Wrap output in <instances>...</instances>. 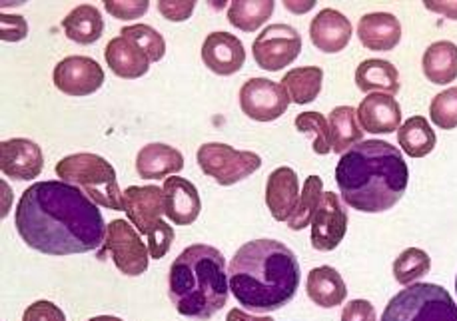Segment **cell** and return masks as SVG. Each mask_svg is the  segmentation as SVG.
Here are the masks:
<instances>
[{
	"label": "cell",
	"instance_id": "6da1fadb",
	"mask_svg": "<svg viewBox=\"0 0 457 321\" xmlns=\"http://www.w3.org/2000/svg\"><path fill=\"white\" fill-rule=\"evenodd\" d=\"M14 226L29 248L46 256L100 250L108 230L95 202L62 180L37 182L24 190Z\"/></svg>",
	"mask_w": 457,
	"mask_h": 321
},
{
	"label": "cell",
	"instance_id": "7a4b0ae2",
	"mask_svg": "<svg viewBox=\"0 0 457 321\" xmlns=\"http://www.w3.org/2000/svg\"><path fill=\"white\" fill-rule=\"evenodd\" d=\"M336 184L350 208L382 214L403 198L410 168L402 152L389 142L361 140L337 160Z\"/></svg>",
	"mask_w": 457,
	"mask_h": 321
},
{
	"label": "cell",
	"instance_id": "3957f363",
	"mask_svg": "<svg viewBox=\"0 0 457 321\" xmlns=\"http://www.w3.org/2000/svg\"><path fill=\"white\" fill-rule=\"evenodd\" d=\"M234 298L250 314H272L287 306L300 287L298 256L278 240L246 242L228 266Z\"/></svg>",
	"mask_w": 457,
	"mask_h": 321
},
{
	"label": "cell",
	"instance_id": "277c9868",
	"mask_svg": "<svg viewBox=\"0 0 457 321\" xmlns=\"http://www.w3.org/2000/svg\"><path fill=\"white\" fill-rule=\"evenodd\" d=\"M228 282L226 258L214 246L194 243L180 251L168 272V295L184 317L208 321L226 306Z\"/></svg>",
	"mask_w": 457,
	"mask_h": 321
},
{
	"label": "cell",
	"instance_id": "5b68a950",
	"mask_svg": "<svg viewBox=\"0 0 457 321\" xmlns=\"http://www.w3.org/2000/svg\"><path fill=\"white\" fill-rule=\"evenodd\" d=\"M54 172L58 180L82 190L96 206L114 210V212L124 210V192L118 185L116 170L106 158L92 154V152H79V154L62 158L54 166Z\"/></svg>",
	"mask_w": 457,
	"mask_h": 321
},
{
	"label": "cell",
	"instance_id": "8992f818",
	"mask_svg": "<svg viewBox=\"0 0 457 321\" xmlns=\"http://www.w3.org/2000/svg\"><path fill=\"white\" fill-rule=\"evenodd\" d=\"M379 321H457V303L437 284H411L395 293Z\"/></svg>",
	"mask_w": 457,
	"mask_h": 321
},
{
	"label": "cell",
	"instance_id": "52a82bcc",
	"mask_svg": "<svg viewBox=\"0 0 457 321\" xmlns=\"http://www.w3.org/2000/svg\"><path fill=\"white\" fill-rule=\"evenodd\" d=\"M200 170L220 185H234L260 170L262 158L256 152L234 150L222 142L202 144L196 152Z\"/></svg>",
	"mask_w": 457,
	"mask_h": 321
},
{
	"label": "cell",
	"instance_id": "ba28073f",
	"mask_svg": "<svg viewBox=\"0 0 457 321\" xmlns=\"http://www.w3.org/2000/svg\"><path fill=\"white\" fill-rule=\"evenodd\" d=\"M98 259L112 258L118 272L129 277H138L148 269L150 251L144 243L137 227L126 219H112L108 224L106 240L98 250Z\"/></svg>",
	"mask_w": 457,
	"mask_h": 321
},
{
	"label": "cell",
	"instance_id": "9c48e42d",
	"mask_svg": "<svg viewBox=\"0 0 457 321\" xmlns=\"http://www.w3.org/2000/svg\"><path fill=\"white\" fill-rule=\"evenodd\" d=\"M302 53V35L290 24H270L252 45L253 61L262 70L280 72Z\"/></svg>",
	"mask_w": 457,
	"mask_h": 321
},
{
	"label": "cell",
	"instance_id": "30bf717a",
	"mask_svg": "<svg viewBox=\"0 0 457 321\" xmlns=\"http://www.w3.org/2000/svg\"><path fill=\"white\" fill-rule=\"evenodd\" d=\"M290 96L282 84L268 78H250L240 88V108L250 120L274 122L286 114Z\"/></svg>",
	"mask_w": 457,
	"mask_h": 321
},
{
	"label": "cell",
	"instance_id": "8fae6325",
	"mask_svg": "<svg viewBox=\"0 0 457 321\" xmlns=\"http://www.w3.org/2000/svg\"><path fill=\"white\" fill-rule=\"evenodd\" d=\"M53 82L66 96H90L103 88L104 70L90 56H66L54 66Z\"/></svg>",
	"mask_w": 457,
	"mask_h": 321
},
{
	"label": "cell",
	"instance_id": "7c38bea8",
	"mask_svg": "<svg viewBox=\"0 0 457 321\" xmlns=\"http://www.w3.org/2000/svg\"><path fill=\"white\" fill-rule=\"evenodd\" d=\"M348 210L334 192L321 193L320 208L312 219V248L316 251H334L348 232Z\"/></svg>",
	"mask_w": 457,
	"mask_h": 321
},
{
	"label": "cell",
	"instance_id": "4fadbf2b",
	"mask_svg": "<svg viewBox=\"0 0 457 321\" xmlns=\"http://www.w3.org/2000/svg\"><path fill=\"white\" fill-rule=\"evenodd\" d=\"M122 206L138 234L150 235L166 216L164 190L158 185H129L122 193Z\"/></svg>",
	"mask_w": 457,
	"mask_h": 321
},
{
	"label": "cell",
	"instance_id": "5bb4252c",
	"mask_svg": "<svg viewBox=\"0 0 457 321\" xmlns=\"http://www.w3.org/2000/svg\"><path fill=\"white\" fill-rule=\"evenodd\" d=\"M0 170L12 180H35L45 170V154L37 142L11 138L0 144Z\"/></svg>",
	"mask_w": 457,
	"mask_h": 321
},
{
	"label": "cell",
	"instance_id": "9a60e30c",
	"mask_svg": "<svg viewBox=\"0 0 457 321\" xmlns=\"http://www.w3.org/2000/svg\"><path fill=\"white\" fill-rule=\"evenodd\" d=\"M202 62L218 76H232L246 62L242 40L230 32H210L202 45Z\"/></svg>",
	"mask_w": 457,
	"mask_h": 321
},
{
	"label": "cell",
	"instance_id": "2e32d148",
	"mask_svg": "<svg viewBox=\"0 0 457 321\" xmlns=\"http://www.w3.org/2000/svg\"><path fill=\"white\" fill-rule=\"evenodd\" d=\"M353 35L352 22L336 8H324L310 22V40L326 54H337L350 45Z\"/></svg>",
	"mask_w": 457,
	"mask_h": 321
},
{
	"label": "cell",
	"instance_id": "e0dca14e",
	"mask_svg": "<svg viewBox=\"0 0 457 321\" xmlns=\"http://www.w3.org/2000/svg\"><path fill=\"white\" fill-rule=\"evenodd\" d=\"M302 196L298 174L292 168L282 166L268 176L266 182V206L278 222H287L298 208Z\"/></svg>",
	"mask_w": 457,
	"mask_h": 321
},
{
	"label": "cell",
	"instance_id": "ac0fdd59",
	"mask_svg": "<svg viewBox=\"0 0 457 321\" xmlns=\"http://www.w3.org/2000/svg\"><path fill=\"white\" fill-rule=\"evenodd\" d=\"M358 110V122L368 134H392L402 126V106L389 95H368Z\"/></svg>",
	"mask_w": 457,
	"mask_h": 321
},
{
	"label": "cell",
	"instance_id": "d6986e66",
	"mask_svg": "<svg viewBox=\"0 0 457 321\" xmlns=\"http://www.w3.org/2000/svg\"><path fill=\"white\" fill-rule=\"evenodd\" d=\"M166 198V218L176 226H192L196 222L202 210V200L198 188L190 180L180 176H170L164 180Z\"/></svg>",
	"mask_w": 457,
	"mask_h": 321
},
{
	"label": "cell",
	"instance_id": "ffe728a7",
	"mask_svg": "<svg viewBox=\"0 0 457 321\" xmlns=\"http://www.w3.org/2000/svg\"><path fill=\"white\" fill-rule=\"evenodd\" d=\"M358 38L368 50L389 53L400 45L402 24L392 12L363 14L358 22Z\"/></svg>",
	"mask_w": 457,
	"mask_h": 321
},
{
	"label": "cell",
	"instance_id": "44dd1931",
	"mask_svg": "<svg viewBox=\"0 0 457 321\" xmlns=\"http://www.w3.org/2000/svg\"><path fill=\"white\" fill-rule=\"evenodd\" d=\"M184 168L180 150L162 142H152L142 146L137 156V172L142 180H166Z\"/></svg>",
	"mask_w": 457,
	"mask_h": 321
},
{
	"label": "cell",
	"instance_id": "7402d4cb",
	"mask_svg": "<svg viewBox=\"0 0 457 321\" xmlns=\"http://www.w3.org/2000/svg\"><path fill=\"white\" fill-rule=\"evenodd\" d=\"M104 58L108 69L124 80H137L150 70V58L146 53L124 37H116L108 42Z\"/></svg>",
	"mask_w": 457,
	"mask_h": 321
},
{
	"label": "cell",
	"instance_id": "603a6c76",
	"mask_svg": "<svg viewBox=\"0 0 457 321\" xmlns=\"http://www.w3.org/2000/svg\"><path fill=\"white\" fill-rule=\"evenodd\" d=\"M306 293L318 308L332 309V308L342 306L345 301L348 285H345L342 274L337 272L336 268L320 266L308 274Z\"/></svg>",
	"mask_w": 457,
	"mask_h": 321
},
{
	"label": "cell",
	"instance_id": "cb8c5ba5",
	"mask_svg": "<svg viewBox=\"0 0 457 321\" xmlns=\"http://www.w3.org/2000/svg\"><path fill=\"white\" fill-rule=\"evenodd\" d=\"M355 86L366 95L379 92V95L395 96L400 92V72L392 62L370 58L355 69Z\"/></svg>",
	"mask_w": 457,
	"mask_h": 321
},
{
	"label": "cell",
	"instance_id": "d4e9b609",
	"mask_svg": "<svg viewBox=\"0 0 457 321\" xmlns=\"http://www.w3.org/2000/svg\"><path fill=\"white\" fill-rule=\"evenodd\" d=\"M423 76L437 86L457 80V45L450 40H437L429 45L421 56Z\"/></svg>",
	"mask_w": 457,
	"mask_h": 321
},
{
	"label": "cell",
	"instance_id": "484cf974",
	"mask_svg": "<svg viewBox=\"0 0 457 321\" xmlns=\"http://www.w3.org/2000/svg\"><path fill=\"white\" fill-rule=\"evenodd\" d=\"M62 30L76 45H95L104 32L103 12L95 4H79L64 16Z\"/></svg>",
	"mask_w": 457,
	"mask_h": 321
},
{
	"label": "cell",
	"instance_id": "4316f807",
	"mask_svg": "<svg viewBox=\"0 0 457 321\" xmlns=\"http://www.w3.org/2000/svg\"><path fill=\"white\" fill-rule=\"evenodd\" d=\"M329 136H332V152L345 154L355 144L363 140V130L358 122V110L353 106H336L329 112Z\"/></svg>",
	"mask_w": 457,
	"mask_h": 321
},
{
	"label": "cell",
	"instance_id": "83f0119b",
	"mask_svg": "<svg viewBox=\"0 0 457 321\" xmlns=\"http://www.w3.org/2000/svg\"><path fill=\"white\" fill-rule=\"evenodd\" d=\"M321 84H324V70L320 66H302L286 72L282 78L284 90L295 104L314 103L321 92Z\"/></svg>",
	"mask_w": 457,
	"mask_h": 321
},
{
	"label": "cell",
	"instance_id": "f1b7e54d",
	"mask_svg": "<svg viewBox=\"0 0 457 321\" xmlns=\"http://www.w3.org/2000/svg\"><path fill=\"white\" fill-rule=\"evenodd\" d=\"M397 142L410 158H423L434 152L437 136L423 116H413L397 130Z\"/></svg>",
	"mask_w": 457,
	"mask_h": 321
},
{
	"label": "cell",
	"instance_id": "f546056e",
	"mask_svg": "<svg viewBox=\"0 0 457 321\" xmlns=\"http://www.w3.org/2000/svg\"><path fill=\"white\" fill-rule=\"evenodd\" d=\"M274 0H234L228 6V22L242 32H256L274 14Z\"/></svg>",
	"mask_w": 457,
	"mask_h": 321
},
{
	"label": "cell",
	"instance_id": "4dcf8cb0",
	"mask_svg": "<svg viewBox=\"0 0 457 321\" xmlns=\"http://www.w3.org/2000/svg\"><path fill=\"white\" fill-rule=\"evenodd\" d=\"M321 193H324V182H321L320 176H308L306 182H303L298 208H295L292 218L287 219V227L290 230L300 232L303 227L312 226V219H314L320 208Z\"/></svg>",
	"mask_w": 457,
	"mask_h": 321
},
{
	"label": "cell",
	"instance_id": "1f68e13d",
	"mask_svg": "<svg viewBox=\"0 0 457 321\" xmlns=\"http://www.w3.org/2000/svg\"><path fill=\"white\" fill-rule=\"evenodd\" d=\"M295 130L312 140V148L318 156H326L332 152V136H329V122L320 112H302L294 120Z\"/></svg>",
	"mask_w": 457,
	"mask_h": 321
},
{
	"label": "cell",
	"instance_id": "d6a6232c",
	"mask_svg": "<svg viewBox=\"0 0 457 321\" xmlns=\"http://www.w3.org/2000/svg\"><path fill=\"white\" fill-rule=\"evenodd\" d=\"M431 269V258L428 251L420 248L403 250L394 261V277L397 284L411 285L421 280Z\"/></svg>",
	"mask_w": 457,
	"mask_h": 321
},
{
	"label": "cell",
	"instance_id": "836d02e7",
	"mask_svg": "<svg viewBox=\"0 0 457 321\" xmlns=\"http://www.w3.org/2000/svg\"><path fill=\"white\" fill-rule=\"evenodd\" d=\"M120 37L132 40L134 45L142 48L146 56L150 58V62H158L162 61L166 54V40L160 35L156 29L148 27V24H132V27H124Z\"/></svg>",
	"mask_w": 457,
	"mask_h": 321
},
{
	"label": "cell",
	"instance_id": "e575fe53",
	"mask_svg": "<svg viewBox=\"0 0 457 321\" xmlns=\"http://www.w3.org/2000/svg\"><path fill=\"white\" fill-rule=\"evenodd\" d=\"M429 118L442 130L457 128V86L447 88L434 96L429 104Z\"/></svg>",
	"mask_w": 457,
	"mask_h": 321
},
{
	"label": "cell",
	"instance_id": "d590c367",
	"mask_svg": "<svg viewBox=\"0 0 457 321\" xmlns=\"http://www.w3.org/2000/svg\"><path fill=\"white\" fill-rule=\"evenodd\" d=\"M106 12L118 21H134L148 12V0H106Z\"/></svg>",
	"mask_w": 457,
	"mask_h": 321
},
{
	"label": "cell",
	"instance_id": "8d00e7d4",
	"mask_svg": "<svg viewBox=\"0 0 457 321\" xmlns=\"http://www.w3.org/2000/svg\"><path fill=\"white\" fill-rule=\"evenodd\" d=\"M172 242H174V227L162 219V222L156 226V230L148 235L150 258L162 259L166 253L170 251Z\"/></svg>",
	"mask_w": 457,
	"mask_h": 321
},
{
	"label": "cell",
	"instance_id": "74e56055",
	"mask_svg": "<svg viewBox=\"0 0 457 321\" xmlns=\"http://www.w3.org/2000/svg\"><path fill=\"white\" fill-rule=\"evenodd\" d=\"M22 321H66V316L56 303L48 300H38L27 308Z\"/></svg>",
	"mask_w": 457,
	"mask_h": 321
},
{
	"label": "cell",
	"instance_id": "f35d334b",
	"mask_svg": "<svg viewBox=\"0 0 457 321\" xmlns=\"http://www.w3.org/2000/svg\"><path fill=\"white\" fill-rule=\"evenodd\" d=\"M194 8H196V3H194V0H160L158 3V12L170 22L188 21L194 12Z\"/></svg>",
	"mask_w": 457,
	"mask_h": 321
},
{
	"label": "cell",
	"instance_id": "ab89813d",
	"mask_svg": "<svg viewBox=\"0 0 457 321\" xmlns=\"http://www.w3.org/2000/svg\"><path fill=\"white\" fill-rule=\"evenodd\" d=\"M29 37V24L19 14L0 16V38L4 42H21Z\"/></svg>",
	"mask_w": 457,
	"mask_h": 321
},
{
	"label": "cell",
	"instance_id": "60d3db41",
	"mask_svg": "<svg viewBox=\"0 0 457 321\" xmlns=\"http://www.w3.org/2000/svg\"><path fill=\"white\" fill-rule=\"evenodd\" d=\"M342 321H378L376 308L368 300H352L342 309Z\"/></svg>",
	"mask_w": 457,
	"mask_h": 321
},
{
	"label": "cell",
	"instance_id": "b9f144b4",
	"mask_svg": "<svg viewBox=\"0 0 457 321\" xmlns=\"http://www.w3.org/2000/svg\"><path fill=\"white\" fill-rule=\"evenodd\" d=\"M423 4H426V8L431 12L442 14L450 21H457V3H437V0H428V3Z\"/></svg>",
	"mask_w": 457,
	"mask_h": 321
},
{
	"label": "cell",
	"instance_id": "7bdbcfd3",
	"mask_svg": "<svg viewBox=\"0 0 457 321\" xmlns=\"http://www.w3.org/2000/svg\"><path fill=\"white\" fill-rule=\"evenodd\" d=\"M226 321H276V319H272L270 316H252L248 311L236 308L228 311Z\"/></svg>",
	"mask_w": 457,
	"mask_h": 321
},
{
	"label": "cell",
	"instance_id": "ee69618b",
	"mask_svg": "<svg viewBox=\"0 0 457 321\" xmlns=\"http://www.w3.org/2000/svg\"><path fill=\"white\" fill-rule=\"evenodd\" d=\"M284 6H286L290 12H294V14H303V12L312 11V8L316 6V3H314V0H306V3L302 4V3H294V0H286Z\"/></svg>",
	"mask_w": 457,
	"mask_h": 321
},
{
	"label": "cell",
	"instance_id": "f6af8a7d",
	"mask_svg": "<svg viewBox=\"0 0 457 321\" xmlns=\"http://www.w3.org/2000/svg\"><path fill=\"white\" fill-rule=\"evenodd\" d=\"M88 321H124V319L116 317V316H98V317H92Z\"/></svg>",
	"mask_w": 457,
	"mask_h": 321
},
{
	"label": "cell",
	"instance_id": "bcb514c9",
	"mask_svg": "<svg viewBox=\"0 0 457 321\" xmlns=\"http://www.w3.org/2000/svg\"><path fill=\"white\" fill-rule=\"evenodd\" d=\"M455 292H457V277H455Z\"/></svg>",
	"mask_w": 457,
	"mask_h": 321
}]
</instances>
